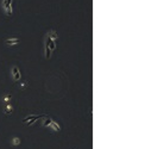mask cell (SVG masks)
I'll return each mask as SVG.
<instances>
[{
	"label": "cell",
	"instance_id": "11",
	"mask_svg": "<svg viewBox=\"0 0 151 149\" xmlns=\"http://www.w3.org/2000/svg\"><path fill=\"white\" fill-rule=\"evenodd\" d=\"M44 57H45L46 60H49V58L51 57V50L49 49V47H48L46 43L44 44Z\"/></svg>",
	"mask_w": 151,
	"mask_h": 149
},
{
	"label": "cell",
	"instance_id": "12",
	"mask_svg": "<svg viewBox=\"0 0 151 149\" xmlns=\"http://www.w3.org/2000/svg\"><path fill=\"white\" fill-rule=\"evenodd\" d=\"M26 85H28V83H26V81H25V82H23V83H20V87L24 88V87H26Z\"/></svg>",
	"mask_w": 151,
	"mask_h": 149
},
{
	"label": "cell",
	"instance_id": "6",
	"mask_svg": "<svg viewBox=\"0 0 151 149\" xmlns=\"http://www.w3.org/2000/svg\"><path fill=\"white\" fill-rule=\"evenodd\" d=\"M48 37H49V38H50L53 42H55V43H56V41L60 38L58 33L56 32L55 30H50V31H49V33H48Z\"/></svg>",
	"mask_w": 151,
	"mask_h": 149
},
{
	"label": "cell",
	"instance_id": "7",
	"mask_svg": "<svg viewBox=\"0 0 151 149\" xmlns=\"http://www.w3.org/2000/svg\"><path fill=\"white\" fill-rule=\"evenodd\" d=\"M49 129H50V130H53V131H56V132H57V131H61V125L56 122V121L53 119L51 124L49 125Z\"/></svg>",
	"mask_w": 151,
	"mask_h": 149
},
{
	"label": "cell",
	"instance_id": "8",
	"mask_svg": "<svg viewBox=\"0 0 151 149\" xmlns=\"http://www.w3.org/2000/svg\"><path fill=\"white\" fill-rule=\"evenodd\" d=\"M45 43L48 44V47H49V49L51 50V53H53V51H55V50H56V43H55V42H53V41H51V40H50V38H49L48 36H46V40H45Z\"/></svg>",
	"mask_w": 151,
	"mask_h": 149
},
{
	"label": "cell",
	"instance_id": "1",
	"mask_svg": "<svg viewBox=\"0 0 151 149\" xmlns=\"http://www.w3.org/2000/svg\"><path fill=\"white\" fill-rule=\"evenodd\" d=\"M12 1H13V0H2V1H1V6H2V10H4V12L7 14V16H10V17L13 14Z\"/></svg>",
	"mask_w": 151,
	"mask_h": 149
},
{
	"label": "cell",
	"instance_id": "5",
	"mask_svg": "<svg viewBox=\"0 0 151 149\" xmlns=\"http://www.w3.org/2000/svg\"><path fill=\"white\" fill-rule=\"evenodd\" d=\"M12 101V95L8 94V93H5V94L1 97V103L4 104V105H6V104H10Z\"/></svg>",
	"mask_w": 151,
	"mask_h": 149
},
{
	"label": "cell",
	"instance_id": "4",
	"mask_svg": "<svg viewBox=\"0 0 151 149\" xmlns=\"http://www.w3.org/2000/svg\"><path fill=\"white\" fill-rule=\"evenodd\" d=\"M13 105L10 103V104H6V105H4V108H2V112H4V115H6V116H8V115H12L13 113Z\"/></svg>",
	"mask_w": 151,
	"mask_h": 149
},
{
	"label": "cell",
	"instance_id": "3",
	"mask_svg": "<svg viewBox=\"0 0 151 149\" xmlns=\"http://www.w3.org/2000/svg\"><path fill=\"white\" fill-rule=\"evenodd\" d=\"M4 43L7 47H15V45L20 44V38L19 37H10V38H6Z\"/></svg>",
	"mask_w": 151,
	"mask_h": 149
},
{
	"label": "cell",
	"instance_id": "2",
	"mask_svg": "<svg viewBox=\"0 0 151 149\" xmlns=\"http://www.w3.org/2000/svg\"><path fill=\"white\" fill-rule=\"evenodd\" d=\"M11 76H12V80L14 82H18L22 80V73H20V69L18 66H12L11 68Z\"/></svg>",
	"mask_w": 151,
	"mask_h": 149
},
{
	"label": "cell",
	"instance_id": "10",
	"mask_svg": "<svg viewBox=\"0 0 151 149\" xmlns=\"http://www.w3.org/2000/svg\"><path fill=\"white\" fill-rule=\"evenodd\" d=\"M11 144L13 146V147H18V146H20L22 144V140H20V137H18V136H14L11 138Z\"/></svg>",
	"mask_w": 151,
	"mask_h": 149
},
{
	"label": "cell",
	"instance_id": "9",
	"mask_svg": "<svg viewBox=\"0 0 151 149\" xmlns=\"http://www.w3.org/2000/svg\"><path fill=\"white\" fill-rule=\"evenodd\" d=\"M43 121H42V125L44 126V128H49V125L51 124V122H53V118H50V117H43L42 118Z\"/></svg>",
	"mask_w": 151,
	"mask_h": 149
}]
</instances>
